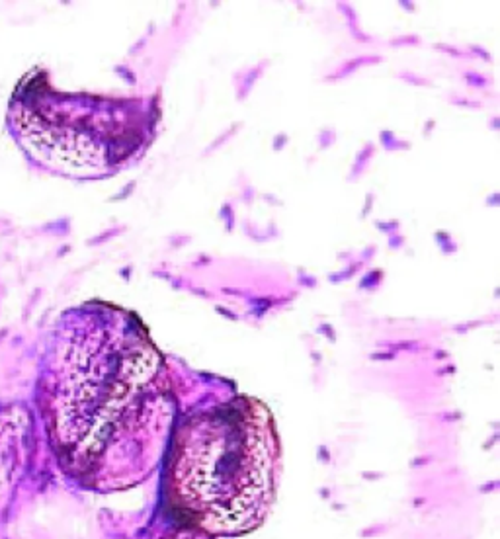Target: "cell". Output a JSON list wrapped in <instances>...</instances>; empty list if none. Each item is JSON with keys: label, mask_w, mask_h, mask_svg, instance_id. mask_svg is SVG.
<instances>
[{"label": "cell", "mask_w": 500, "mask_h": 539, "mask_svg": "<svg viewBox=\"0 0 500 539\" xmlns=\"http://www.w3.org/2000/svg\"><path fill=\"white\" fill-rule=\"evenodd\" d=\"M41 412L63 471L96 493L143 483L174 420L166 363L143 326L96 309L67 322L41 377Z\"/></svg>", "instance_id": "6da1fadb"}, {"label": "cell", "mask_w": 500, "mask_h": 539, "mask_svg": "<svg viewBox=\"0 0 500 539\" xmlns=\"http://www.w3.org/2000/svg\"><path fill=\"white\" fill-rule=\"evenodd\" d=\"M279 440L268 407L234 396L178 430L168 465V500L186 528L211 537L245 535L276 500Z\"/></svg>", "instance_id": "7a4b0ae2"}, {"label": "cell", "mask_w": 500, "mask_h": 539, "mask_svg": "<svg viewBox=\"0 0 500 539\" xmlns=\"http://www.w3.org/2000/svg\"><path fill=\"white\" fill-rule=\"evenodd\" d=\"M110 106L78 104L51 90L28 88L12 106V127L28 153L67 172H94L111 162L125 137Z\"/></svg>", "instance_id": "3957f363"}, {"label": "cell", "mask_w": 500, "mask_h": 539, "mask_svg": "<svg viewBox=\"0 0 500 539\" xmlns=\"http://www.w3.org/2000/svg\"><path fill=\"white\" fill-rule=\"evenodd\" d=\"M30 418L18 407L0 408V514L16 493L28 453Z\"/></svg>", "instance_id": "277c9868"}, {"label": "cell", "mask_w": 500, "mask_h": 539, "mask_svg": "<svg viewBox=\"0 0 500 539\" xmlns=\"http://www.w3.org/2000/svg\"><path fill=\"white\" fill-rule=\"evenodd\" d=\"M162 539H213L211 535H207V533H201V531H198V529H192V528H180L176 529V531H172V533H168V535H164Z\"/></svg>", "instance_id": "5b68a950"}]
</instances>
